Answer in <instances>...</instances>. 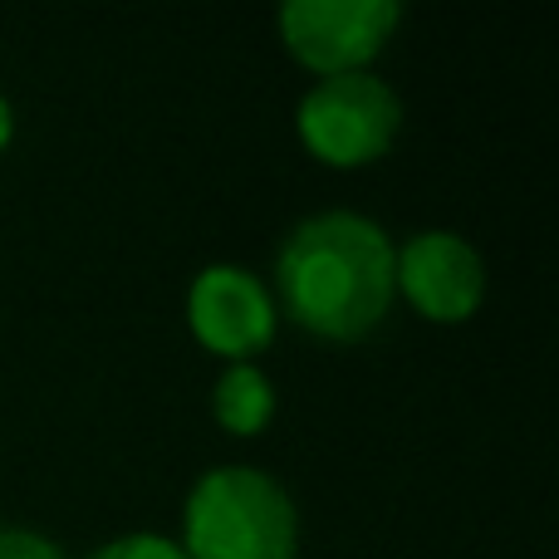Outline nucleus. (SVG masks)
<instances>
[{
	"instance_id": "nucleus-5",
	"label": "nucleus",
	"mask_w": 559,
	"mask_h": 559,
	"mask_svg": "<svg viewBox=\"0 0 559 559\" xmlns=\"http://www.w3.org/2000/svg\"><path fill=\"white\" fill-rule=\"evenodd\" d=\"M187 324L206 354L226 358V364H251V354L271 348L280 309L271 285L255 271L216 261L197 271L192 289H187Z\"/></svg>"
},
{
	"instance_id": "nucleus-6",
	"label": "nucleus",
	"mask_w": 559,
	"mask_h": 559,
	"mask_svg": "<svg viewBox=\"0 0 559 559\" xmlns=\"http://www.w3.org/2000/svg\"><path fill=\"white\" fill-rule=\"evenodd\" d=\"M397 295L432 324H466L486 299V261L462 231L427 226L397 246Z\"/></svg>"
},
{
	"instance_id": "nucleus-8",
	"label": "nucleus",
	"mask_w": 559,
	"mask_h": 559,
	"mask_svg": "<svg viewBox=\"0 0 559 559\" xmlns=\"http://www.w3.org/2000/svg\"><path fill=\"white\" fill-rule=\"evenodd\" d=\"M88 559H187L182 545L173 535H157V531H128V535H114L104 540Z\"/></svg>"
},
{
	"instance_id": "nucleus-1",
	"label": "nucleus",
	"mask_w": 559,
	"mask_h": 559,
	"mask_svg": "<svg viewBox=\"0 0 559 559\" xmlns=\"http://www.w3.org/2000/svg\"><path fill=\"white\" fill-rule=\"evenodd\" d=\"M271 295L305 334L329 344L368 338L397 299V241L348 206L314 212L280 241Z\"/></svg>"
},
{
	"instance_id": "nucleus-4",
	"label": "nucleus",
	"mask_w": 559,
	"mask_h": 559,
	"mask_svg": "<svg viewBox=\"0 0 559 559\" xmlns=\"http://www.w3.org/2000/svg\"><path fill=\"white\" fill-rule=\"evenodd\" d=\"M403 5L397 0H289L280 5L275 29L285 49L319 79L358 74L393 39Z\"/></svg>"
},
{
	"instance_id": "nucleus-3",
	"label": "nucleus",
	"mask_w": 559,
	"mask_h": 559,
	"mask_svg": "<svg viewBox=\"0 0 559 559\" xmlns=\"http://www.w3.org/2000/svg\"><path fill=\"white\" fill-rule=\"evenodd\" d=\"M295 133L324 167H368L403 133V98L373 69L314 79L295 108Z\"/></svg>"
},
{
	"instance_id": "nucleus-7",
	"label": "nucleus",
	"mask_w": 559,
	"mask_h": 559,
	"mask_svg": "<svg viewBox=\"0 0 559 559\" xmlns=\"http://www.w3.org/2000/svg\"><path fill=\"white\" fill-rule=\"evenodd\" d=\"M212 417L231 437H261L275 417V383L255 364H226L212 388Z\"/></svg>"
},
{
	"instance_id": "nucleus-10",
	"label": "nucleus",
	"mask_w": 559,
	"mask_h": 559,
	"mask_svg": "<svg viewBox=\"0 0 559 559\" xmlns=\"http://www.w3.org/2000/svg\"><path fill=\"white\" fill-rule=\"evenodd\" d=\"M10 138H15V108H10V98L0 94V147H5Z\"/></svg>"
},
{
	"instance_id": "nucleus-9",
	"label": "nucleus",
	"mask_w": 559,
	"mask_h": 559,
	"mask_svg": "<svg viewBox=\"0 0 559 559\" xmlns=\"http://www.w3.org/2000/svg\"><path fill=\"white\" fill-rule=\"evenodd\" d=\"M0 559H69L64 545L29 525H0Z\"/></svg>"
},
{
	"instance_id": "nucleus-2",
	"label": "nucleus",
	"mask_w": 559,
	"mask_h": 559,
	"mask_svg": "<svg viewBox=\"0 0 559 559\" xmlns=\"http://www.w3.org/2000/svg\"><path fill=\"white\" fill-rule=\"evenodd\" d=\"M177 545L187 559H295L299 506L265 466H212L187 491Z\"/></svg>"
}]
</instances>
